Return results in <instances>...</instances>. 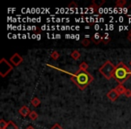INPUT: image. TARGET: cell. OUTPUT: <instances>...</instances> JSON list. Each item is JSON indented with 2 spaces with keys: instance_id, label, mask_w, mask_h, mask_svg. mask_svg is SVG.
<instances>
[{
  "instance_id": "6da1fadb",
  "label": "cell",
  "mask_w": 131,
  "mask_h": 129,
  "mask_svg": "<svg viewBox=\"0 0 131 129\" xmlns=\"http://www.w3.org/2000/svg\"><path fill=\"white\" fill-rule=\"evenodd\" d=\"M47 66H49L51 68H54L56 70H58V71H61L65 74H68L71 76V81H73L75 83V84L77 86L79 90L81 91H84V89H86L88 85L91 84L93 81V77L92 76V75H90L87 71H82V70H78L77 73L75 74H71L70 72L65 71L63 69H60V68H58L56 66H53L49 64H47Z\"/></svg>"
},
{
  "instance_id": "7a4b0ae2",
  "label": "cell",
  "mask_w": 131,
  "mask_h": 129,
  "mask_svg": "<svg viewBox=\"0 0 131 129\" xmlns=\"http://www.w3.org/2000/svg\"><path fill=\"white\" fill-rule=\"evenodd\" d=\"M131 76V70L126 66L123 62H119L116 66L113 78L118 83V84H123Z\"/></svg>"
},
{
  "instance_id": "3957f363",
  "label": "cell",
  "mask_w": 131,
  "mask_h": 129,
  "mask_svg": "<svg viewBox=\"0 0 131 129\" xmlns=\"http://www.w3.org/2000/svg\"><path fill=\"white\" fill-rule=\"evenodd\" d=\"M115 65H113L110 60H107L105 63L99 68V72L105 77L106 79L110 80L114 76V72H115Z\"/></svg>"
},
{
  "instance_id": "277c9868",
  "label": "cell",
  "mask_w": 131,
  "mask_h": 129,
  "mask_svg": "<svg viewBox=\"0 0 131 129\" xmlns=\"http://www.w3.org/2000/svg\"><path fill=\"white\" fill-rule=\"evenodd\" d=\"M13 65L9 63L6 58H2L0 60V75L1 77H6L9 75L10 72L13 71Z\"/></svg>"
},
{
  "instance_id": "5b68a950",
  "label": "cell",
  "mask_w": 131,
  "mask_h": 129,
  "mask_svg": "<svg viewBox=\"0 0 131 129\" xmlns=\"http://www.w3.org/2000/svg\"><path fill=\"white\" fill-rule=\"evenodd\" d=\"M24 58L22 57V56L18 54V53H15L14 55H12V56L10 57V63L15 66H18L20 64L23 63Z\"/></svg>"
},
{
  "instance_id": "8992f818",
  "label": "cell",
  "mask_w": 131,
  "mask_h": 129,
  "mask_svg": "<svg viewBox=\"0 0 131 129\" xmlns=\"http://www.w3.org/2000/svg\"><path fill=\"white\" fill-rule=\"evenodd\" d=\"M119 97V94L118 93V91H116V89H111L109 92L107 93V98L109 99L111 101H116Z\"/></svg>"
},
{
  "instance_id": "52a82bcc",
  "label": "cell",
  "mask_w": 131,
  "mask_h": 129,
  "mask_svg": "<svg viewBox=\"0 0 131 129\" xmlns=\"http://www.w3.org/2000/svg\"><path fill=\"white\" fill-rule=\"evenodd\" d=\"M104 4H105V0H93L92 5L89 6V7L93 8V12H97L98 8L101 7V6Z\"/></svg>"
},
{
  "instance_id": "ba28073f",
  "label": "cell",
  "mask_w": 131,
  "mask_h": 129,
  "mask_svg": "<svg viewBox=\"0 0 131 129\" xmlns=\"http://www.w3.org/2000/svg\"><path fill=\"white\" fill-rule=\"evenodd\" d=\"M18 112L23 118H25V116H29L30 113H31V110H30V109L27 107V106H23V107L18 110Z\"/></svg>"
},
{
  "instance_id": "9c48e42d",
  "label": "cell",
  "mask_w": 131,
  "mask_h": 129,
  "mask_svg": "<svg viewBox=\"0 0 131 129\" xmlns=\"http://www.w3.org/2000/svg\"><path fill=\"white\" fill-rule=\"evenodd\" d=\"M91 40L93 43L96 44V45H98V44H100L101 42H102V36L97 32V33H95L93 36H92Z\"/></svg>"
},
{
  "instance_id": "30bf717a",
  "label": "cell",
  "mask_w": 131,
  "mask_h": 129,
  "mask_svg": "<svg viewBox=\"0 0 131 129\" xmlns=\"http://www.w3.org/2000/svg\"><path fill=\"white\" fill-rule=\"evenodd\" d=\"M115 89H116V91H118V93L119 95H122V94L125 95L126 91H127V89H126V87L123 85V84H118Z\"/></svg>"
},
{
  "instance_id": "8fae6325",
  "label": "cell",
  "mask_w": 131,
  "mask_h": 129,
  "mask_svg": "<svg viewBox=\"0 0 131 129\" xmlns=\"http://www.w3.org/2000/svg\"><path fill=\"white\" fill-rule=\"evenodd\" d=\"M70 56H71V57L73 58L74 60H79V58L81 57V54H80V52L79 51H77V50H74L73 52L70 54Z\"/></svg>"
},
{
  "instance_id": "7c38bea8",
  "label": "cell",
  "mask_w": 131,
  "mask_h": 129,
  "mask_svg": "<svg viewBox=\"0 0 131 129\" xmlns=\"http://www.w3.org/2000/svg\"><path fill=\"white\" fill-rule=\"evenodd\" d=\"M31 105L33 106V107H35V108H37L38 106H40V99L39 98H37V97H34V98L31 100Z\"/></svg>"
},
{
  "instance_id": "4fadbf2b",
  "label": "cell",
  "mask_w": 131,
  "mask_h": 129,
  "mask_svg": "<svg viewBox=\"0 0 131 129\" xmlns=\"http://www.w3.org/2000/svg\"><path fill=\"white\" fill-rule=\"evenodd\" d=\"M6 129H18V125L13 121H9Z\"/></svg>"
},
{
  "instance_id": "5bb4252c",
  "label": "cell",
  "mask_w": 131,
  "mask_h": 129,
  "mask_svg": "<svg viewBox=\"0 0 131 129\" xmlns=\"http://www.w3.org/2000/svg\"><path fill=\"white\" fill-rule=\"evenodd\" d=\"M88 67H89V66H88V64L86 62H82L79 65V70H82V71H87Z\"/></svg>"
},
{
  "instance_id": "9a60e30c",
  "label": "cell",
  "mask_w": 131,
  "mask_h": 129,
  "mask_svg": "<svg viewBox=\"0 0 131 129\" xmlns=\"http://www.w3.org/2000/svg\"><path fill=\"white\" fill-rule=\"evenodd\" d=\"M81 43H82V45L84 46V47H89V46L91 45V40L84 38L81 40Z\"/></svg>"
},
{
  "instance_id": "2e32d148",
  "label": "cell",
  "mask_w": 131,
  "mask_h": 129,
  "mask_svg": "<svg viewBox=\"0 0 131 129\" xmlns=\"http://www.w3.org/2000/svg\"><path fill=\"white\" fill-rule=\"evenodd\" d=\"M59 56H60V55H59V53L58 52V51H52L51 52V54H50V57L52 58L53 60H58V58H59Z\"/></svg>"
},
{
  "instance_id": "e0dca14e",
  "label": "cell",
  "mask_w": 131,
  "mask_h": 129,
  "mask_svg": "<svg viewBox=\"0 0 131 129\" xmlns=\"http://www.w3.org/2000/svg\"><path fill=\"white\" fill-rule=\"evenodd\" d=\"M29 118H31V120H36L37 118H38V113L36 112V111H31V113H30V115H29Z\"/></svg>"
},
{
  "instance_id": "ac0fdd59",
  "label": "cell",
  "mask_w": 131,
  "mask_h": 129,
  "mask_svg": "<svg viewBox=\"0 0 131 129\" xmlns=\"http://www.w3.org/2000/svg\"><path fill=\"white\" fill-rule=\"evenodd\" d=\"M8 122L5 121L4 118H1L0 119V129H6V126H7Z\"/></svg>"
},
{
  "instance_id": "d6986e66",
  "label": "cell",
  "mask_w": 131,
  "mask_h": 129,
  "mask_svg": "<svg viewBox=\"0 0 131 129\" xmlns=\"http://www.w3.org/2000/svg\"><path fill=\"white\" fill-rule=\"evenodd\" d=\"M127 4V0H118L116 2V6L118 7H123Z\"/></svg>"
},
{
  "instance_id": "ffe728a7",
  "label": "cell",
  "mask_w": 131,
  "mask_h": 129,
  "mask_svg": "<svg viewBox=\"0 0 131 129\" xmlns=\"http://www.w3.org/2000/svg\"><path fill=\"white\" fill-rule=\"evenodd\" d=\"M111 41V38H110L109 35H104V36H102V43L104 44H108L109 42Z\"/></svg>"
},
{
  "instance_id": "44dd1931",
  "label": "cell",
  "mask_w": 131,
  "mask_h": 129,
  "mask_svg": "<svg viewBox=\"0 0 131 129\" xmlns=\"http://www.w3.org/2000/svg\"><path fill=\"white\" fill-rule=\"evenodd\" d=\"M68 7L69 8H77V7H78V6H77V4L75 2H71L69 5H68Z\"/></svg>"
},
{
  "instance_id": "7402d4cb",
  "label": "cell",
  "mask_w": 131,
  "mask_h": 129,
  "mask_svg": "<svg viewBox=\"0 0 131 129\" xmlns=\"http://www.w3.org/2000/svg\"><path fill=\"white\" fill-rule=\"evenodd\" d=\"M50 129H64V128L59 125V124H55V125H53V126L51 127Z\"/></svg>"
},
{
  "instance_id": "603a6c76",
  "label": "cell",
  "mask_w": 131,
  "mask_h": 129,
  "mask_svg": "<svg viewBox=\"0 0 131 129\" xmlns=\"http://www.w3.org/2000/svg\"><path fill=\"white\" fill-rule=\"evenodd\" d=\"M125 96H126V97H127V98L131 97V90L127 89V91H126V93H125Z\"/></svg>"
},
{
  "instance_id": "cb8c5ba5",
  "label": "cell",
  "mask_w": 131,
  "mask_h": 129,
  "mask_svg": "<svg viewBox=\"0 0 131 129\" xmlns=\"http://www.w3.org/2000/svg\"><path fill=\"white\" fill-rule=\"evenodd\" d=\"M127 39L129 40V41L131 42V29H130V31H128V34H127Z\"/></svg>"
},
{
  "instance_id": "d4e9b609",
  "label": "cell",
  "mask_w": 131,
  "mask_h": 129,
  "mask_svg": "<svg viewBox=\"0 0 131 129\" xmlns=\"http://www.w3.org/2000/svg\"><path fill=\"white\" fill-rule=\"evenodd\" d=\"M25 129H35V128H34V126H32V125H28V126L26 127Z\"/></svg>"
},
{
  "instance_id": "484cf974",
  "label": "cell",
  "mask_w": 131,
  "mask_h": 129,
  "mask_svg": "<svg viewBox=\"0 0 131 129\" xmlns=\"http://www.w3.org/2000/svg\"><path fill=\"white\" fill-rule=\"evenodd\" d=\"M129 66H131V60H130V62H129Z\"/></svg>"
},
{
  "instance_id": "4316f807",
  "label": "cell",
  "mask_w": 131,
  "mask_h": 129,
  "mask_svg": "<svg viewBox=\"0 0 131 129\" xmlns=\"http://www.w3.org/2000/svg\"><path fill=\"white\" fill-rule=\"evenodd\" d=\"M130 6H131V4H130Z\"/></svg>"
}]
</instances>
